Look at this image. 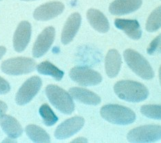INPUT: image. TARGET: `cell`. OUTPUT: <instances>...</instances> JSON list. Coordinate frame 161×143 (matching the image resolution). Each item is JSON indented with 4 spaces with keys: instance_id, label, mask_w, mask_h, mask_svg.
I'll use <instances>...</instances> for the list:
<instances>
[{
    "instance_id": "cell-1",
    "label": "cell",
    "mask_w": 161,
    "mask_h": 143,
    "mask_svg": "<svg viewBox=\"0 0 161 143\" xmlns=\"http://www.w3.org/2000/svg\"><path fill=\"white\" fill-rule=\"evenodd\" d=\"M114 90L120 99L129 102H141L149 96V90L143 84L131 80H121L115 84Z\"/></svg>"
},
{
    "instance_id": "cell-2",
    "label": "cell",
    "mask_w": 161,
    "mask_h": 143,
    "mask_svg": "<svg viewBox=\"0 0 161 143\" xmlns=\"http://www.w3.org/2000/svg\"><path fill=\"white\" fill-rule=\"evenodd\" d=\"M100 113L102 118L108 122L120 125L131 124L136 120L134 111L120 105H105L101 108Z\"/></svg>"
},
{
    "instance_id": "cell-3",
    "label": "cell",
    "mask_w": 161,
    "mask_h": 143,
    "mask_svg": "<svg viewBox=\"0 0 161 143\" xmlns=\"http://www.w3.org/2000/svg\"><path fill=\"white\" fill-rule=\"evenodd\" d=\"M46 94L51 104L61 112L70 115L75 110L72 96L59 86L50 84L46 88Z\"/></svg>"
},
{
    "instance_id": "cell-4",
    "label": "cell",
    "mask_w": 161,
    "mask_h": 143,
    "mask_svg": "<svg viewBox=\"0 0 161 143\" xmlns=\"http://www.w3.org/2000/svg\"><path fill=\"white\" fill-rule=\"evenodd\" d=\"M125 61L131 70L144 79H151L154 72L149 62L137 51L131 49H126L123 53Z\"/></svg>"
},
{
    "instance_id": "cell-5",
    "label": "cell",
    "mask_w": 161,
    "mask_h": 143,
    "mask_svg": "<svg viewBox=\"0 0 161 143\" xmlns=\"http://www.w3.org/2000/svg\"><path fill=\"white\" fill-rule=\"evenodd\" d=\"M36 66L35 61L32 58L17 57L3 61L2 63L1 69L6 74L19 75L33 71Z\"/></svg>"
},
{
    "instance_id": "cell-6",
    "label": "cell",
    "mask_w": 161,
    "mask_h": 143,
    "mask_svg": "<svg viewBox=\"0 0 161 143\" xmlns=\"http://www.w3.org/2000/svg\"><path fill=\"white\" fill-rule=\"evenodd\" d=\"M127 140L130 142H153L161 140V126H141L130 131L127 134Z\"/></svg>"
},
{
    "instance_id": "cell-7",
    "label": "cell",
    "mask_w": 161,
    "mask_h": 143,
    "mask_svg": "<svg viewBox=\"0 0 161 143\" xmlns=\"http://www.w3.org/2000/svg\"><path fill=\"white\" fill-rule=\"evenodd\" d=\"M69 75L73 81L84 86H96L102 81L100 73L87 67H76L72 68Z\"/></svg>"
},
{
    "instance_id": "cell-8",
    "label": "cell",
    "mask_w": 161,
    "mask_h": 143,
    "mask_svg": "<svg viewBox=\"0 0 161 143\" xmlns=\"http://www.w3.org/2000/svg\"><path fill=\"white\" fill-rule=\"evenodd\" d=\"M42 85V79L38 76H33L25 81L16 94L15 101L23 105L30 102L38 93Z\"/></svg>"
},
{
    "instance_id": "cell-9",
    "label": "cell",
    "mask_w": 161,
    "mask_h": 143,
    "mask_svg": "<svg viewBox=\"0 0 161 143\" xmlns=\"http://www.w3.org/2000/svg\"><path fill=\"white\" fill-rule=\"evenodd\" d=\"M85 120L82 117H72L65 120L57 127L54 132V136L58 140H63L71 137L82 129Z\"/></svg>"
},
{
    "instance_id": "cell-10",
    "label": "cell",
    "mask_w": 161,
    "mask_h": 143,
    "mask_svg": "<svg viewBox=\"0 0 161 143\" xmlns=\"http://www.w3.org/2000/svg\"><path fill=\"white\" fill-rule=\"evenodd\" d=\"M55 38V30L53 27H47L36 38L32 48V55L35 58L43 56L52 45Z\"/></svg>"
},
{
    "instance_id": "cell-11",
    "label": "cell",
    "mask_w": 161,
    "mask_h": 143,
    "mask_svg": "<svg viewBox=\"0 0 161 143\" xmlns=\"http://www.w3.org/2000/svg\"><path fill=\"white\" fill-rule=\"evenodd\" d=\"M64 8V4L60 2H48L36 8L33 17L37 21H48L61 14Z\"/></svg>"
},
{
    "instance_id": "cell-12",
    "label": "cell",
    "mask_w": 161,
    "mask_h": 143,
    "mask_svg": "<svg viewBox=\"0 0 161 143\" xmlns=\"http://www.w3.org/2000/svg\"><path fill=\"white\" fill-rule=\"evenodd\" d=\"M32 33L31 25L28 21H24L18 25L13 37L14 49L17 52H21L30 42Z\"/></svg>"
},
{
    "instance_id": "cell-13",
    "label": "cell",
    "mask_w": 161,
    "mask_h": 143,
    "mask_svg": "<svg viewBox=\"0 0 161 143\" xmlns=\"http://www.w3.org/2000/svg\"><path fill=\"white\" fill-rule=\"evenodd\" d=\"M80 23L81 17L78 13H73L68 17L61 33V42L64 45H68L75 38L79 31Z\"/></svg>"
},
{
    "instance_id": "cell-14",
    "label": "cell",
    "mask_w": 161,
    "mask_h": 143,
    "mask_svg": "<svg viewBox=\"0 0 161 143\" xmlns=\"http://www.w3.org/2000/svg\"><path fill=\"white\" fill-rule=\"evenodd\" d=\"M142 0H115L110 3L109 11L114 15H124L141 8Z\"/></svg>"
},
{
    "instance_id": "cell-15",
    "label": "cell",
    "mask_w": 161,
    "mask_h": 143,
    "mask_svg": "<svg viewBox=\"0 0 161 143\" xmlns=\"http://www.w3.org/2000/svg\"><path fill=\"white\" fill-rule=\"evenodd\" d=\"M115 26L123 30L128 36V37L133 40H138L142 36V30L138 21L136 19H116L114 21Z\"/></svg>"
},
{
    "instance_id": "cell-16",
    "label": "cell",
    "mask_w": 161,
    "mask_h": 143,
    "mask_svg": "<svg viewBox=\"0 0 161 143\" xmlns=\"http://www.w3.org/2000/svg\"><path fill=\"white\" fill-rule=\"evenodd\" d=\"M87 19L95 30L106 33L109 30V23L107 18L100 10L90 8L87 12Z\"/></svg>"
},
{
    "instance_id": "cell-17",
    "label": "cell",
    "mask_w": 161,
    "mask_h": 143,
    "mask_svg": "<svg viewBox=\"0 0 161 143\" xmlns=\"http://www.w3.org/2000/svg\"><path fill=\"white\" fill-rule=\"evenodd\" d=\"M122 64L121 56L116 49L109 50L105 57V72L109 78H114L118 75Z\"/></svg>"
},
{
    "instance_id": "cell-18",
    "label": "cell",
    "mask_w": 161,
    "mask_h": 143,
    "mask_svg": "<svg viewBox=\"0 0 161 143\" xmlns=\"http://www.w3.org/2000/svg\"><path fill=\"white\" fill-rule=\"evenodd\" d=\"M69 93L75 100L86 105H98L101 101L98 95L83 88H71L69 90Z\"/></svg>"
},
{
    "instance_id": "cell-19",
    "label": "cell",
    "mask_w": 161,
    "mask_h": 143,
    "mask_svg": "<svg viewBox=\"0 0 161 143\" xmlns=\"http://www.w3.org/2000/svg\"><path fill=\"white\" fill-rule=\"evenodd\" d=\"M0 125L8 138L16 139L23 133L20 123L14 117L3 115L0 117Z\"/></svg>"
},
{
    "instance_id": "cell-20",
    "label": "cell",
    "mask_w": 161,
    "mask_h": 143,
    "mask_svg": "<svg viewBox=\"0 0 161 143\" xmlns=\"http://www.w3.org/2000/svg\"><path fill=\"white\" fill-rule=\"evenodd\" d=\"M25 132L32 141L35 142H50V138L46 131L36 125H28Z\"/></svg>"
},
{
    "instance_id": "cell-21",
    "label": "cell",
    "mask_w": 161,
    "mask_h": 143,
    "mask_svg": "<svg viewBox=\"0 0 161 143\" xmlns=\"http://www.w3.org/2000/svg\"><path fill=\"white\" fill-rule=\"evenodd\" d=\"M36 70L40 74L50 75L56 79L57 81H60L64 75V71L58 69L56 66H54L48 61L43 62L36 66Z\"/></svg>"
},
{
    "instance_id": "cell-22",
    "label": "cell",
    "mask_w": 161,
    "mask_h": 143,
    "mask_svg": "<svg viewBox=\"0 0 161 143\" xmlns=\"http://www.w3.org/2000/svg\"><path fill=\"white\" fill-rule=\"evenodd\" d=\"M161 28V6L150 14L146 23V30L149 32H156Z\"/></svg>"
},
{
    "instance_id": "cell-23",
    "label": "cell",
    "mask_w": 161,
    "mask_h": 143,
    "mask_svg": "<svg viewBox=\"0 0 161 143\" xmlns=\"http://www.w3.org/2000/svg\"><path fill=\"white\" fill-rule=\"evenodd\" d=\"M39 114L43 119V122L47 126H52L58 120V117L54 113L50 106L45 104L39 108Z\"/></svg>"
},
{
    "instance_id": "cell-24",
    "label": "cell",
    "mask_w": 161,
    "mask_h": 143,
    "mask_svg": "<svg viewBox=\"0 0 161 143\" xmlns=\"http://www.w3.org/2000/svg\"><path fill=\"white\" fill-rule=\"evenodd\" d=\"M141 112L149 119L161 120V105H145L141 106Z\"/></svg>"
},
{
    "instance_id": "cell-25",
    "label": "cell",
    "mask_w": 161,
    "mask_h": 143,
    "mask_svg": "<svg viewBox=\"0 0 161 143\" xmlns=\"http://www.w3.org/2000/svg\"><path fill=\"white\" fill-rule=\"evenodd\" d=\"M147 52L149 55H153L155 53H161V34L153 40L149 45Z\"/></svg>"
},
{
    "instance_id": "cell-26",
    "label": "cell",
    "mask_w": 161,
    "mask_h": 143,
    "mask_svg": "<svg viewBox=\"0 0 161 143\" xmlns=\"http://www.w3.org/2000/svg\"><path fill=\"white\" fill-rule=\"evenodd\" d=\"M10 90L9 83L2 77H0V94H4L8 93Z\"/></svg>"
},
{
    "instance_id": "cell-27",
    "label": "cell",
    "mask_w": 161,
    "mask_h": 143,
    "mask_svg": "<svg viewBox=\"0 0 161 143\" xmlns=\"http://www.w3.org/2000/svg\"><path fill=\"white\" fill-rule=\"evenodd\" d=\"M8 110V106L4 102L0 100V116L4 115Z\"/></svg>"
},
{
    "instance_id": "cell-28",
    "label": "cell",
    "mask_w": 161,
    "mask_h": 143,
    "mask_svg": "<svg viewBox=\"0 0 161 143\" xmlns=\"http://www.w3.org/2000/svg\"><path fill=\"white\" fill-rule=\"evenodd\" d=\"M72 142H87V140L85 138L80 137V138L75 139V140H73Z\"/></svg>"
},
{
    "instance_id": "cell-29",
    "label": "cell",
    "mask_w": 161,
    "mask_h": 143,
    "mask_svg": "<svg viewBox=\"0 0 161 143\" xmlns=\"http://www.w3.org/2000/svg\"><path fill=\"white\" fill-rule=\"evenodd\" d=\"M6 52V47H3V46H0V59L3 56Z\"/></svg>"
},
{
    "instance_id": "cell-30",
    "label": "cell",
    "mask_w": 161,
    "mask_h": 143,
    "mask_svg": "<svg viewBox=\"0 0 161 143\" xmlns=\"http://www.w3.org/2000/svg\"><path fill=\"white\" fill-rule=\"evenodd\" d=\"M159 79H160V84L161 85V65L159 68Z\"/></svg>"
},
{
    "instance_id": "cell-31",
    "label": "cell",
    "mask_w": 161,
    "mask_h": 143,
    "mask_svg": "<svg viewBox=\"0 0 161 143\" xmlns=\"http://www.w3.org/2000/svg\"><path fill=\"white\" fill-rule=\"evenodd\" d=\"M21 1H24V2H31V1H35V0H21Z\"/></svg>"
},
{
    "instance_id": "cell-32",
    "label": "cell",
    "mask_w": 161,
    "mask_h": 143,
    "mask_svg": "<svg viewBox=\"0 0 161 143\" xmlns=\"http://www.w3.org/2000/svg\"><path fill=\"white\" fill-rule=\"evenodd\" d=\"M0 1H2V0H0Z\"/></svg>"
}]
</instances>
